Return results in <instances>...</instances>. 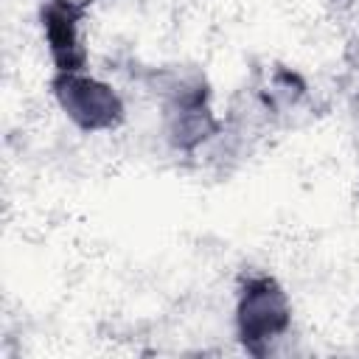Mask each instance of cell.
I'll return each instance as SVG.
<instances>
[{"instance_id":"6da1fadb","label":"cell","mask_w":359,"mask_h":359,"mask_svg":"<svg viewBox=\"0 0 359 359\" xmlns=\"http://www.w3.org/2000/svg\"><path fill=\"white\" fill-rule=\"evenodd\" d=\"M163 137L174 151L194 154L224 132L210 104L208 79L194 67H165L154 76Z\"/></svg>"},{"instance_id":"7a4b0ae2","label":"cell","mask_w":359,"mask_h":359,"mask_svg":"<svg viewBox=\"0 0 359 359\" xmlns=\"http://www.w3.org/2000/svg\"><path fill=\"white\" fill-rule=\"evenodd\" d=\"M233 331L252 356H266L292 331V297L283 283L261 269L241 275L233 300Z\"/></svg>"},{"instance_id":"3957f363","label":"cell","mask_w":359,"mask_h":359,"mask_svg":"<svg viewBox=\"0 0 359 359\" xmlns=\"http://www.w3.org/2000/svg\"><path fill=\"white\" fill-rule=\"evenodd\" d=\"M50 95L59 112L84 135H104L115 132L126 121V101L123 95L87 70H67L50 76Z\"/></svg>"},{"instance_id":"277c9868","label":"cell","mask_w":359,"mask_h":359,"mask_svg":"<svg viewBox=\"0 0 359 359\" xmlns=\"http://www.w3.org/2000/svg\"><path fill=\"white\" fill-rule=\"evenodd\" d=\"M87 8L90 3L81 0H39L36 20L53 73L87 70L90 62L87 36H84Z\"/></svg>"},{"instance_id":"5b68a950","label":"cell","mask_w":359,"mask_h":359,"mask_svg":"<svg viewBox=\"0 0 359 359\" xmlns=\"http://www.w3.org/2000/svg\"><path fill=\"white\" fill-rule=\"evenodd\" d=\"M353 115H356V121H359V87H356V93H353Z\"/></svg>"}]
</instances>
